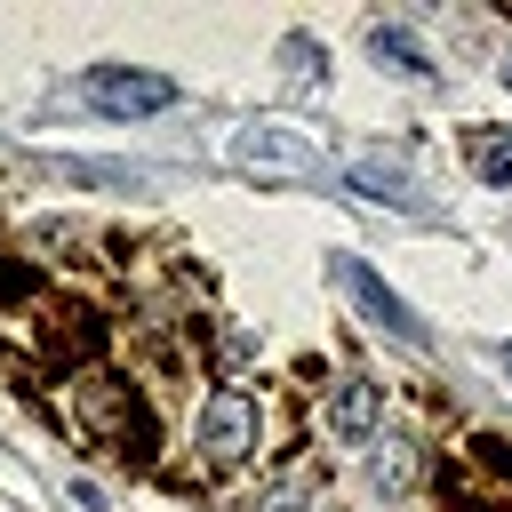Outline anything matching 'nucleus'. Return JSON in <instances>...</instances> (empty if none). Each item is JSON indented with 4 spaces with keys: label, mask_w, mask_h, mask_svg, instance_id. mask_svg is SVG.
<instances>
[{
    "label": "nucleus",
    "mask_w": 512,
    "mask_h": 512,
    "mask_svg": "<svg viewBox=\"0 0 512 512\" xmlns=\"http://www.w3.org/2000/svg\"><path fill=\"white\" fill-rule=\"evenodd\" d=\"M352 184H360L368 200H392V208H408V216H424V200H416V192H408V184H400L392 168H376V160H360V168H352Z\"/></svg>",
    "instance_id": "10"
},
{
    "label": "nucleus",
    "mask_w": 512,
    "mask_h": 512,
    "mask_svg": "<svg viewBox=\"0 0 512 512\" xmlns=\"http://www.w3.org/2000/svg\"><path fill=\"white\" fill-rule=\"evenodd\" d=\"M232 160L256 168V176H312V168H320L312 136H304V128H280V120H248V128H232Z\"/></svg>",
    "instance_id": "5"
},
{
    "label": "nucleus",
    "mask_w": 512,
    "mask_h": 512,
    "mask_svg": "<svg viewBox=\"0 0 512 512\" xmlns=\"http://www.w3.org/2000/svg\"><path fill=\"white\" fill-rule=\"evenodd\" d=\"M368 480H376V488H408V448H400V440H384V448L368 456Z\"/></svg>",
    "instance_id": "13"
},
{
    "label": "nucleus",
    "mask_w": 512,
    "mask_h": 512,
    "mask_svg": "<svg viewBox=\"0 0 512 512\" xmlns=\"http://www.w3.org/2000/svg\"><path fill=\"white\" fill-rule=\"evenodd\" d=\"M72 400H80V424H88V432H96L112 456H144V448H152V432H144V408L128 400V384H112V376H88Z\"/></svg>",
    "instance_id": "3"
},
{
    "label": "nucleus",
    "mask_w": 512,
    "mask_h": 512,
    "mask_svg": "<svg viewBox=\"0 0 512 512\" xmlns=\"http://www.w3.org/2000/svg\"><path fill=\"white\" fill-rule=\"evenodd\" d=\"M368 48H376V64H392L400 80H424V72H432V64H424V48H416L400 24H376V32H368Z\"/></svg>",
    "instance_id": "9"
},
{
    "label": "nucleus",
    "mask_w": 512,
    "mask_h": 512,
    "mask_svg": "<svg viewBox=\"0 0 512 512\" xmlns=\"http://www.w3.org/2000/svg\"><path fill=\"white\" fill-rule=\"evenodd\" d=\"M256 440H264V400L240 392V384H216L200 400V456L208 464H248Z\"/></svg>",
    "instance_id": "2"
},
{
    "label": "nucleus",
    "mask_w": 512,
    "mask_h": 512,
    "mask_svg": "<svg viewBox=\"0 0 512 512\" xmlns=\"http://www.w3.org/2000/svg\"><path fill=\"white\" fill-rule=\"evenodd\" d=\"M464 152H472V176H480V184H504V192H512V136H504V128H472Z\"/></svg>",
    "instance_id": "8"
},
{
    "label": "nucleus",
    "mask_w": 512,
    "mask_h": 512,
    "mask_svg": "<svg viewBox=\"0 0 512 512\" xmlns=\"http://www.w3.org/2000/svg\"><path fill=\"white\" fill-rule=\"evenodd\" d=\"M72 184H144V168H120V160H56Z\"/></svg>",
    "instance_id": "11"
},
{
    "label": "nucleus",
    "mask_w": 512,
    "mask_h": 512,
    "mask_svg": "<svg viewBox=\"0 0 512 512\" xmlns=\"http://www.w3.org/2000/svg\"><path fill=\"white\" fill-rule=\"evenodd\" d=\"M80 96H88L104 120H144V112H168V104H176V80L128 72V64H96V72L80 80Z\"/></svg>",
    "instance_id": "4"
},
{
    "label": "nucleus",
    "mask_w": 512,
    "mask_h": 512,
    "mask_svg": "<svg viewBox=\"0 0 512 512\" xmlns=\"http://www.w3.org/2000/svg\"><path fill=\"white\" fill-rule=\"evenodd\" d=\"M344 288H352V296H360V304H368V312H376V320H384L400 344H424V320H416V312H408V304H400V296H392V288H384V280H376L360 256H344Z\"/></svg>",
    "instance_id": "7"
},
{
    "label": "nucleus",
    "mask_w": 512,
    "mask_h": 512,
    "mask_svg": "<svg viewBox=\"0 0 512 512\" xmlns=\"http://www.w3.org/2000/svg\"><path fill=\"white\" fill-rule=\"evenodd\" d=\"M376 416H384V392H376L368 376H344L336 400H328V440L360 448V440H376Z\"/></svg>",
    "instance_id": "6"
},
{
    "label": "nucleus",
    "mask_w": 512,
    "mask_h": 512,
    "mask_svg": "<svg viewBox=\"0 0 512 512\" xmlns=\"http://www.w3.org/2000/svg\"><path fill=\"white\" fill-rule=\"evenodd\" d=\"M304 504H312V472H288L280 488L256 496V512H304Z\"/></svg>",
    "instance_id": "12"
},
{
    "label": "nucleus",
    "mask_w": 512,
    "mask_h": 512,
    "mask_svg": "<svg viewBox=\"0 0 512 512\" xmlns=\"http://www.w3.org/2000/svg\"><path fill=\"white\" fill-rule=\"evenodd\" d=\"M440 496L456 512H512V440H464V456L440 464Z\"/></svg>",
    "instance_id": "1"
},
{
    "label": "nucleus",
    "mask_w": 512,
    "mask_h": 512,
    "mask_svg": "<svg viewBox=\"0 0 512 512\" xmlns=\"http://www.w3.org/2000/svg\"><path fill=\"white\" fill-rule=\"evenodd\" d=\"M504 88H512V64H504Z\"/></svg>",
    "instance_id": "14"
}]
</instances>
